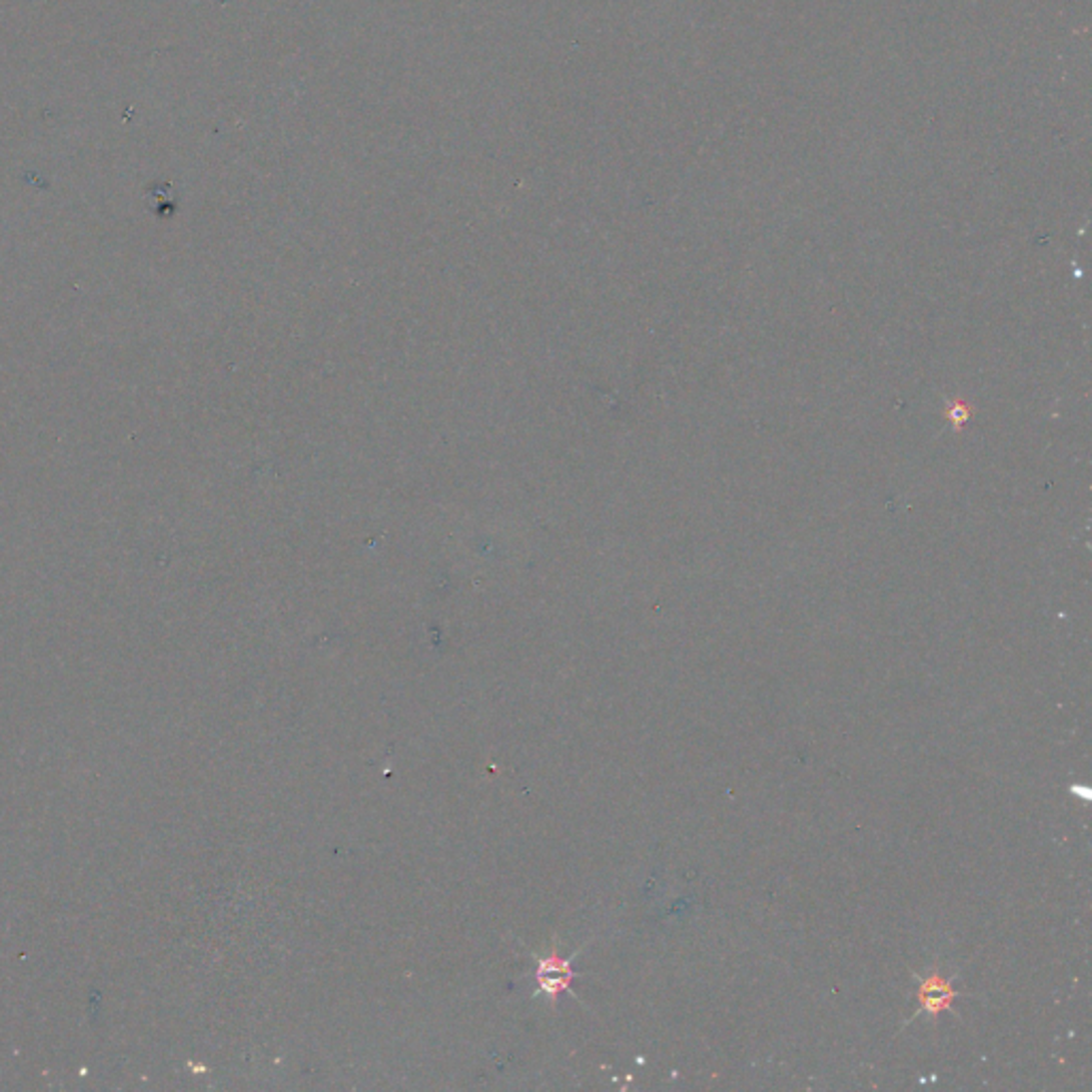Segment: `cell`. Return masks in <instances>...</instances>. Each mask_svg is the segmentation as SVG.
Returning <instances> with one entry per match:
<instances>
[{
    "label": "cell",
    "mask_w": 1092,
    "mask_h": 1092,
    "mask_svg": "<svg viewBox=\"0 0 1092 1092\" xmlns=\"http://www.w3.org/2000/svg\"><path fill=\"white\" fill-rule=\"evenodd\" d=\"M956 999H958V992L952 986V980L943 977L941 973H931L920 982L918 1001H920V1012L924 1014L937 1016L941 1012H948Z\"/></svg>",
    "instance_id": "6da1fadb"
}]
</instances>
